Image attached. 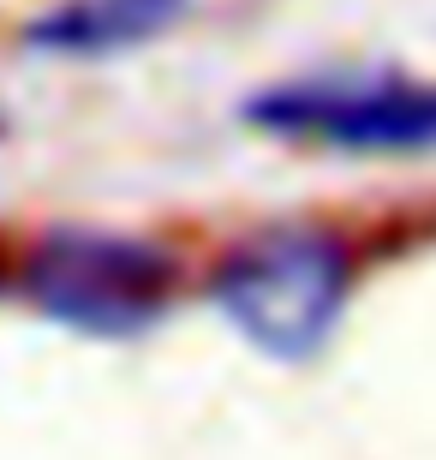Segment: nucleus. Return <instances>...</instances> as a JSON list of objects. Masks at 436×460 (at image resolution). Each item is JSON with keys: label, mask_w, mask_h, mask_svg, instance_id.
Wrapping results in <instances>:
<instances>
[{"label": "nucleus", "mask_w": 436, "mask_h": 460, "mask_svg": "<svg viewBox=\"0 0 436 460\" xmlns=\"http://www.w3.org/2000/svg\"><path fill=\"white\" fill-rule=\"evenodd\" d=\"M359 288V252L341 227L323 222H269L245 234L234 252L216 263L221 317L269 358H299L323 353L335 341L341 317Z\"/></svg>", "instance_id": "1"}, {"label": "nucleus", "mask_w": 436, "mask_h": 460, "mask_svg": "<svg viewBox=\"0 0 436 460\" xmlns=\"http://www.w3.org/2000/svg\"><path fill=\"white\" fill-rule=\"evenodd\" d=\"M245 119L269 137L335 155H436V78L406 66L305 72L252 96Z\"/></svg>", "instance_id": "2"}, {"label": "nucleus", "mask_w": 436, "mask_h": 460, "mask_svg": "<svg viewBox=\"0 0 436 460\" xmlns=\"http://www.w3.org/2000/svg\"><path fill=\"white\" fill-rule=\"evenodd\" d=\"M168 257L120 234H49L31 263V293L60 323L90 335L144 329L168 299Z\"/></svg>", "instance_id": "3"}, {"label": "nucleus", "mask_w": 436, "mask_h": 460, "mask_svg": "<svg viewBox=\"0 0 436 460\" xmlns=\"http://www.w3.org/2000/svg\"><path fill=\"white\" fill-rule=\"evenodd\" d=\"M180 13L185 0H72V6H60L36 24L31 42L60 54H102V49H126V42L168 31Z\"/></svg>", "instance_id": "4"}]
</instances>
